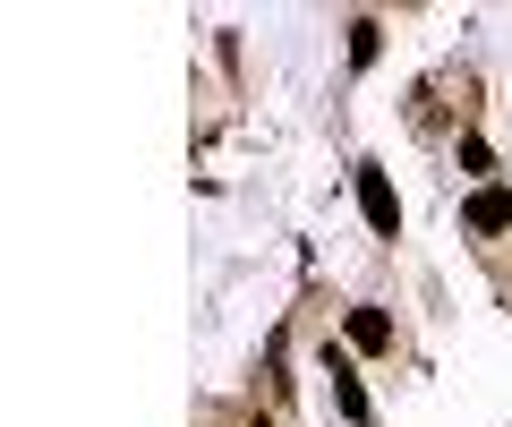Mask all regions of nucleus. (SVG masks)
Returning a JSON list of instances; mask_svg holds the SVG:
<instances>
[{"label": "nucleus", "mask_w": 512, "mask_h": 427, "mask_svg": "<svg viewBox=\"0 0 512 427\" xmlns=\"http://www.w3.org/2000/svg\"><path fill=\"white\" fill-rule=\"evenodd\" d=\"M359 205H367V223H376L384 240L402 231V205H393V188H384V171H359Z\"/></svg>", "instance_id": "f257e3e1"}, {"label": "nucleus", "mask_w": 512, "mask_h": 427, "mask_svg": "<svg viewBox=\"0 0 512 427\" xmlns=\"http://www.w3.org/2000/svg\"><path fill=\"white\" fill-rule=\"evenodd\" d=\"M350 342H359V351H393V316L384 308H350Z\"/></svg>", "instance_id": "f03ea898"}, {"label": "nucleus", "mask_w": 512, "mask_h": 427, "mask_svg": "<svg viewBox=\"0 0 512 427\" xmlns=\"http://www.w3.org/2000/svg\"><path fill=\"white\" fill-rule=\"evenodd\" d=\"M470 223H478V231H512V197H504V188L470 197Z\"/></svg>", "instance_id": "20e7f679"}, {"label": "nucleus", "mask_w": 512, "mask_h": 427, "mask_svg": "<svg viewBox=\"0 0 512 427\" xmlns=\"http://www.w3.org/2000/svg\"><path fill=\"white\" fill-rule=\"evenodd\" d=\"M325 368H333V393H342V419H367V393H359V376H350V359L325 351Z\"/></svg>", "instance_id": "7ed1b4c3"}]
</instances>
